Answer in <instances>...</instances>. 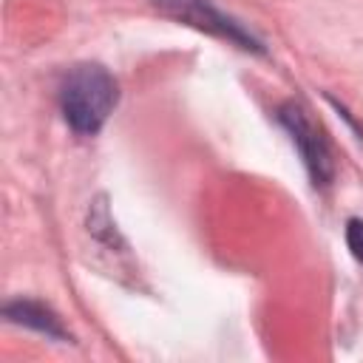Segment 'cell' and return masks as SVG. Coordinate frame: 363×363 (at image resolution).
Returning <instances> with one entry per match:
<instances>
[{
	"label": "cell",
	"instance_id": "cell-1",
	"mask_svg": "<svg viewBox=\"0 0 363 363\" xmlns=\"http://www.w3.org/2000/svg\"><path fill=\"white\" fill-rule=\"evenodd\" d=\"M119 99L116 79L96 62L74 65L60 85V108L68 128L79 136H94L108 122Z\"/></svg>",
	"mask_w": 363,
	"mask_h": 363
},
{
	"label": "cell",
	"instance_id": "cell-2",
	"mask_svg": "<svg viewBox=\"0 0 363 363\" xmlns=\"http://www.w3.org/2000/svg\"><path fill=\"white\" fill-rule=\"evenodd\" d=\"M278 119L292 133V142L298 145V150H301V156H303V162H306L315 184H329V179L335 173V162H332V153H329L326 139L320 136V130L309 119V113L301 105L286 102V105H281Z\"/></svg>",
	"mask_w": 363,
	"mask_h": 363
},
{
	"label": "cell",
	"instance_id": "cell-3",
	"mask_svg": "<svg viewBox=\"0 0 363 363\" xmlns=\"http://www.w3.org/2000/svg\"><path fill=\"white\" fill-rule=\"evenodd\" d=\"M159 6L164 11H170V14H176L179 20H187L193 26H199V28L216 31V34L238 43L241 48H255L252 37H247L238 23H233L230 17H224L221 11H216L207 0H159Z\"/></svg>",
	"mask_w": 363,
	"mask_h": 363
},
{
	"label": "cell",
	"instance_id": "cell-4",
	"mask_svg": "<svg viewBox=\"0 0 363 363\" xmlns=\"http://www.w3.org/2000/svg\"><path fill=\"white\" fill-rule=\"evenodd\" d=\"M6 315L14 320V323H26V326H34L45 335H54V337H65L60 320L40 303H31V301H17V303H9L6 306Z\"/></svg>",
	"mask_w": 363,
	"mask_h": 363
},
{
	"label": "cell",
	"instance_id": "cell-5",
	"mask_svg": "<svg viewBox=\"0 0 363 363\" xmlns=\"http://www.w3.org/2000/svg\"><path fill=\"white\" fill-rule=\"evenodd\" d=\"M346 244H349L352 255L363 264V221L360 218H349L346 221Z\"/></svg>",
	"mask_w": 363,
	"mask_h": 363
}]
</instances>
